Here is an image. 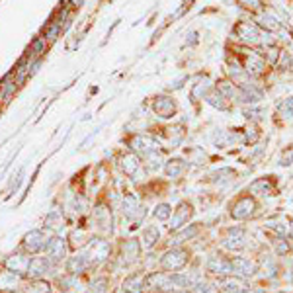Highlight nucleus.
I'll use <instances>...</instances> for the list:
<instances>
[{
  "label": "nucleus",
  "mask_w": 293,
  "mask_h": 293,
  "mask_svg": "<svg viewBox=\"0 0 293 293\" xmlns=\"http://www.w3.org/2000/svg\"><path fill=\"white\" fill-rule=\"evenodd\" d=\"M29 262H31V260H29L27 256H23V254H14V256H10V258L6 260V266L10 268V272L22 274V272H27Z\"/></svg>",
  "instance_id": "nucleus-13"
},
{
  "label": "nucleus",
  "mask_w": 293,
  "mask_h": 293,
  "mask_svg": "<svg viewBox=\"0 0 293 293\" xmlns=\"http://www.w3.org/2000/svg\"><path fill=\"white\" fill-rule=\"evenodd\" d=\"M192 213H194V209H192V205L186 202H182L178 207H176V211H174V217H172V225H170V229H180V227H184L186 223H188V219L192 217Z\"/></svg>",
  "instance_id": "nucleus-11"
},
{
  "label": "nucleus",
  "mask_w": 293,
  "mask_h": 293,
  "mask_svg": "<svg viewBox=\"0 0 293 293\" xmlns=\"http://www.w3.org/2000/svg\"><path fill=\"white\" fill-rule=\"evenodd\" d=\"M184 170H186V162L180 160V158H172V160H168L166 166H164V172H166L168 178H178Z\"/></svg>",
  "instance_id": "nucleus-23"
},
{
  "label": "nucleus",
  "mask_w": 293,
  "mask_h": 293,
  "mask_svg": "<svg viewBox=\"0 0 293 293\" xmlns=\"http://www.w3.org/2000/svg\"><path fill=\"white\" fill-rule=\"evenodd\" d=\"M108 290H110V282L106 278H98L90 284L86 293H108Z\"/></svg>",
  "instance_id": "nucleus-29"
},
{
  "label": "nucleus",
  "mask_w": 293,
  "mask_h": 293,
  "mask_svg": "<svg viewBox=\"0 0 293 293\" xmlns=\"http://www.w3.org/2000/svg\"><path fill=\"white\" fill-rule=\"evenodd\" d=\"M186 262H188V252L182 250V248H174V250L166 252V254L162 256V260H160L162 268H164V270H170V272L184 268Z\"/></svg>",
  "instance_id": "nucleus-1"
},
{
  "label": "nucleus",
  "mask_w": 293,
  "mask_h": 293,
  "mask_svg": "<svg viewBox=\"0 0 293 293\" xmlns=\"http://www.w3.org/2000/svg\"><path fill=\"white\" fill-rule=\"evenodd\" d=\"M192 293H209L211 292V286L207 284V282H198V284H194L192 286Z\"/></svg>",
  "instance_id": "nucleus-38"
},
{
  "label": "nucleus",
  "mask_w": 293,
  "mask_h": 293,
  "mask_svg": "<svg viewBox=\"0 0 293 293\" xmlns=\"http://www.w3.org/2000/svg\"><path fill=\"white\" fill-rule=\"evenodd\" d=\"M223 247L229 250H243L247 247V235L241 227H235V229H229L225 241H223Z\"/></svg>",
  "instance_id": "nucleus-5"
},
{
  "label": "nucleus",
  "mask_w": 293,
  "mask_h": 293,
  "mask_svg": "<svg viewBox=\"0 0 293 293\" xmlns=\"http://www.w3.org/2000/svg\"><path fill=\"white\" fill-rule=\"evenodd\" d=\"M196 235H198V227H192L190 231H188V229H184L182 233H178V235H176V239H174L172 243L176 245V243H184V241H190V239H192V237H196Z\"/></svg>",
  "instance_id": "nucleus-34"
},
{
  "label": "nucleus",
  "mask_w": 293,
  "mask_h": 293,
  "mask_svg": "<svg viewBox=\"0 0 293 293\" xmlns=\"http://www.w3.org/2000/svg\"><path fill=\"white\" fill-rule=\"evenodd\" d=\"M207 90H209V78L205 76L203 80H200L194 88H192V100L196 102V100H200V98H203L205 94H207Z\"/></svg>",
  "instance_id": "nucleus-27"
},
{
  "label": "nucleus",
  "mask_w": 293,
  "mask_h": 293,
  "mask_svg": "<svg viewBox=\"0 0 293 293\" xmlns=\"http://www.w3.org/2000/svg\"><path fill=\"white\" fill-rule=\"evenodd\" d=\"M170 213H172V209L166 203H160V205H157V209H155V217H157L158 221H166L170 217Z\"/></svg>",
  "instance_id": "nucleus-33"
},
{
  "label": "nucleus",
  "mask_w": 293,
  "mask_h": 293,
  "mask_svg": "<svg viewBox=\"0 0 293 293\" xmlns=\"http://www.w3.org/2000/svg\"><path fill=\"white\" fill-rule=\"evenodd\" d=\"M252 194H258V196H272L274 194V184L270 178H258L250 184L248 188Z\"/></svg>",
  "instance_id": "nucleus-16"
},
{
  "label": "nucleus",
  "mask_w": 293,
  "mask_h": 293,
  "mask_svg": "<svg viewBox=\"0 0 293 293\" xmlns=\"http://www.w3.org/2000/svg\"><path fill=\"white\" fill-rule=\"evenodd\" d=\"M245 67H247V72H250V74H260L266 67V63H264V59L260 55L250 53V55L245 57Z\"/></svg>",
  "instance_id": "nucleus-18"
},
{
  "label": "nucleus",
  "mask_w": 293,
  "mask_h": 293,
  "mask_svg": "<svg viewBox=\"0 0 293 293\" xmlns=\"http://www.w3.org/2000/svg\"><path fill=\"white\" fill-rule=\"evenodd\" d=\"M260 23H262L264 27L272 29V31L280 29V23H278V20H276V18H272L270 14H262V16H260Z\"/></svg>",
  "instance_id": "nucleus-35"
},
{
  "label": "nucleus",
  "mask_w": 293,
  "mask_h": 293,
  "mask_svg": "<svg viewBox=\"0 0 293 293\" xmlns=\"http://www.w3.org/2000/svg\"><path fill=\"white\" fill-rule=\"evenodd\" d=\"M108 254H110V245L106 241L100 239L92 241V262H102L108 258Z\"/></svg>",
  "instance_id": "nucleus-14"
},
{
  "label": "nucleus",
  "mask_w": 293,
  "mask_h": 293,
  "mask_svg": "<svg viewBox=\"0 0 293 293\" xmlns=\"http://www.w3.org/2000/svg\"><path fill=\"white\" fill-rule=\"evenodd\" d=\"M123 215L133 219V221H139L145 217V209L139 205V200H137L135 194H125L123 198Z\"/></svg>",
  "instance_id": "nucleus-4"
},
{
  "label": "nucleus",
  "mask_w": 293,
  "mask_h": 293,
  "mask_svg": "<svg viewBox=\"0 0 293 293\" xmlns=\"http://www.w3.org/2000/svg\"><path fill=\"white\" fill-rule=\"evenodd\" d=\"M207 270L213 272V274H229L231 272V262L225 260V258H221V256H211L209 258V262H207Z\"/></svg>",
  "instance_id": "nucleus-19"
},
{
  "label": "nucleus",
  "mask_w": 293,
  "mask_h": 293,
  "mask_svg": "<svg viewBox=\"0 0 293 293\" xmlns=\"http://www.w3.org/2000/svg\"><path fill=\"white\" fill-rule=\"evenodd\" d=\"M153 110L160 117H172L174 112H176V102L172 98H168V96H158L153 102Z\"/></svg>",
  "instance_id": "nucleus-8"
},
{
  "label": "nucleus",
  "mask_w": 293,
  "mask_h": 293,
  "mask_svg": "<svg viewBox=\"0 0 293 293\" xmlns=\"http://www.w3.org/2000/svg\"><path fill=\"white\" fill-rule=\"evenodd\" d=\"M78 282H76V278L74 276H65L63 280H59V286H61V290H70V288H74Z\"/></svg>",
  "instance_id": "nucleus-37"
},
{
  "label": "nucleus",
  "mask_w": 293,
  "mask_h": 293,
  "mask_svg": "<svg viewBox=\"0 0 293 293\" xmlns=\"http://www.w3.org/2000/svg\"><path fill=\"white\" fill-rule=\"evenodd\" d=\"M276 248H278V252H280V254H288V252H290V247H288L284 241H282V243H278V247Z\"/></svg>",
  "instance_id": "nucleus-41"
},
{
  "label": "nucleus",
  "mask_w": 293,
  "mask_h": 293,
  "mask_svg": "<svg viewBox=\"0 0 293 293\" xmlns=\"http://www.w3.org/2000/svg\"><path fill=\"white\" fill-rule=\"evenodd\" d=\"M45 243L47 241L41 231H31V233H27L25 239H23V248H25L27 252L35 254V252H39L41 248H45Z\"/></svg>",
  "instance_id": "nucleus-9"
},
{
  "label": "nucleus",
  "mask_w": 293,
  "mask_h": 293,
  "mask_svg": "<svg viewBox=\"0 0 293 293\" xmlns=\"http://www.w3.org/2000/svg\"><path fill=\"white\" fill-rule=\"evenodd\" d=\"M231 272H235L239 276H252L254 274V264L247 258L237 256V258L231 260Z\"/></svg>",
  "instance_id": "nucleus-12"
},
{
  "label": "nucleus",
  "mask_w": 293,
  "mask_h": 293,
  "mask_svg": "<svg viewBox=\"0 0 293 293\" xmlns=\"http://www.w3.org/2000/svg\"><path fill=\"white\" fill-rule=\"evenodd\" d=\"M29 293H49V286H45L43 282H37V284L29 290Z\"/></svg>",
  "instance_id": "nucleus-39"
},
{
  "label": "nucleus",
  "mask_w": 293,
  "mask_h": 293,
  "mask_svg": "<svg viewBox=\"0 0 293 293\" xmlns=\"http://www.w3.org/2000/svg\"><path fill=\"white\" fill-rule=\"evenodd\" d=\"M94 221H96L98 227L108 229V225L112 227V215H110V211L106 207H98V209H94Z\"/></svg>",
  "instance_id": "nucleus-24"
},
{
  "label": "nucleus",
  "mask_w": 293,
  "mask_h": 293,
  "mask_svg": "<svg viewBox=\"0 0 293 293\" xmlns=\"http://www.w3.org/2000/svg\"><path fill=\"white\" fill-rule=\"evenodd\" d=\"M235 33H237V37H239L243 43L254 45V43L260 41V31H258V27L250 22H241L235 27Z\"/></svg>",
  "instance_id": "nucleus-2"
},
{
  "label": "nucleus",
  "mask_w": 293,
  "mask_h": 293,
  "mask_svg": "<svg viewBox=\"0 0 293 293\" xmlns=\"http://www.w3.org/2000/svg\"><path fill=\"white\" fill-rule=\"evenodd\" d=\"M145 286L147 288H151V290H155V292H170L172 290V282H170V278L168 276H164V274H151L147 280H145Z\"/></svg>",
  "instance_id": "nucleus-10"
},
{
  "label": "nucleus",
  "mask_w": 293,
  "mask_h": 293,
  "mask_svg": "<svg viewBox=\"0 0 293 293\" xmlns=\"http://www.w3.org/2000/svg\"><path fill=\"white\" fill-rule=\"evenodd\" d=\"M139 252H141V247H139V243H137L135 239L127 241V243L123 245V262H125V264L135 262L137 256H139Z\"/></svg>",
  "instance_id": "nucleus-21"
},
{
  "label": "nucleus",
  "mask_w": 293,
  "mask_h": 293,
  "mask_svg": "<svg viewBox=\"0 0 293 293\" xmlns=\"http://www.w3.org/2000/svg\"><path fill=\"white\" fill-rule=\"evenodd\" d=\"M157 241H158V229L155 225L147 227V229L143 231V247L151 248Z\"/></svg>",
  "instance_id": "nucleus-26"
},
{
  "label": "nucleus",
  "mask_w": 293,
  "mask_h": 293,
  "mask_svg": "<svg viewBox=\"0 0 293 293\" xmlns=\"http://www.w3.org/2000/svg\"><path fill=\"white\" fill-rule=\"evenodd\" d=\"M254 211H256V202L252 200V198H241L239 202L233 205V209H231V215L235 217V219H239V221H243V219H248V217H252L254 215Z\"/></svg>",
  "instance_id": "nucleus-3"
},
{
  "label": "nucleus",
  "mask_w": 293,
  "mask_h": 293,
  "mask_svg": "<svg viewBox=\"0 0 293 293\" xmlns=\"http://www.w3.org/2000/svg\"><path fill=\"white\" fill-rule=\"evenodd\" d=\"M131 149L139 153L141 157H147L149 153L153 151H158V143L153 139V137H147V135H139L131 141Z\"/></svg>",
  "instance_id": "nucleus-7"
},
{
  "label": "nucleus",
  "mask_w": 293,
  "mask_h": 293,
  "mask_svg": "<svg viewBox=\"0 0 293 293\" xmlns=\"http://www.w3.org/2000/svg\"><path fill=\"white\" fill-rule=\"evenodd\" d=\"M45 47H47V41H45V37H37L33 43H31V59L33 57H39V55H43V51H45Z\"/></svg>",
  "instance_id": "nucleus-31"
},
{
  "label": "nucleus",
  "mask_w": 293,
  "mask_h": 293,
  "mask_svg": "<svg viewBox=\"0 0 293 293\" xmlns=\"http://www.w3.org/2000/svg\"><path fill=\"white\" fill-rule=\"evenodd\" d=\"M241 4H245L247 8H254V10H258L260 6H262V2L260 0H239Z\"/></svg>",
  "instance_id": "nucleus-40"
},
{
  "label": "nucleus",
  "mask_w": 293,
  "mask_h": 293,
  "mask_svg": "<svg viewBox=\"0 0 293 293\" xmlns=\"http://www.w3.org/2000/svg\"><path fill=\"white\" fill-rule=\"evenodd\" d=\"M252 293H266V292H262V290H254Z\"/></svg>",
  "instance_id": "nucleus-42"
},
{
  "label": "nucleus",
  "mask_w": 293,
  "mask_h": 293,
  "mask_svg": "<svg viewBox=\"0 0 293 293\" xmlns=\"http://www.w3.org/2000/svg\"><path fill=\"white\" fill-rule=\"evenodd\" d=\"M65 252H67V247H65V241L59 239V237H53L51 241L45 243V254L51 262H59L65 258Z\"/></svg>",
  "instance_id": "nucleus-6"
},
{
  "label": "nucleus",
  "mask_w": 293,
  "mask_h": 293,
  "mask_svg": "<svg viewBox=\"0 0 293 293\" xmlns=\"http://www.w3.org/2000/svg\"><path fill=\"white\" fill-rule=\"evenodd\" d=\"M51 268V260L49 258H33L31 262H29V276L31 278H41L43 274H47V270Z\"/></svg>",
  "instance_id": "nucleus-15"
},
{
  "label": "nucleus",
  "mask_w": 293,
  "mask_h": 293,
  "mask_svg": "<svg viewBox=\"0 0 293 293\" xmlns=\"http://www.w3.org/2000/svg\"><path fill=\"white\" fill-rule=\"evenodd\" d=\"M280 112L284 113L286 117H293V96L292 98H288V100L280 106Z\"/></svg>",
  "instance_id": "nucleus-36"
},
{
  "label": "nucleus",
  "mask_w": 293,
  "mask_h": 293,
  "mask_svg": "<svg viewBox=\"0 0 293 293\" xmlns=\"http://www.w3.org/2000/svg\"><path fill=\"white\" fill-rule=\"evenodd\" d=\"M217 92H219V94H223V96H227V98H235L239 90H237V88H235V84H231V82H219Z\"/></svg>",
  "instance_id": "nucleus-32"
},
{
  "label": "nucleus",
  "mask_w": 293,
  "mask_h": 293,
  "mask_svg": "<svg viewBox=\"0 0 293 293\" xmlns=\"http://www.w3.org/2000/svg\"><path fill=\"white\" fill-rule=\"evenodd\" d=\"M223 292L225 293H245L247 292V286L239 280H227L223 284Z\"/></svg>",
  "instance_id": "nucleus-28"
},
{
  "label": "nucleus",
  "mask_w": 293,
  "mask_h": 293,
  "mask_svg": "<svg viewBox=\"0 0 293 293\" xmlns=\"http://www.w3.org/2000/svg\"><path fill=\"white\" fill-rule=\"evenodd\" d=\"M88 266H90V260H88V256H84V254H76V256H72V258L68 260V272H70L72 276L86 272Z\"/></svg>",
  "instance_id": "nucleus-17"
},
{
  "label": "nucleus",
  "mask_w": 293,
  "mask_h": 293,
  "mask_svg": "<svg viewBox=\"0 0 293 293\" xmlns=\"http://www.w3.org/2000/svg\"><path fill=\"white\" fill-rule=\"evenodd\" d=\"M139 166H141V160H139L137 155H125V157H123V170H125V174L135 176Z\"/></svg>",
  "instance_id": "nucleus-25"
},
{
  "label": "nucleus",
  "mask_w": 293,
  "mask_h": 293,
  "mask_svg": "<svg viewBox=\"0 0 293 293\" xmlns=\"http://www.w3.org/2000/svg\"><path fill=\"white\" fill-rule=\"evenodd\" d=\"M18 282H20V278H18L16 272H2L0 274V290H4V292L16 290Z\"/></svg>",
  "instance_id": "nucleus-22"
},
{
  "label": "nucleus",
  "mask_w": 293,
  "mask_h": 293,
  "mask_svg": "<svg viewBox=\"0 0 293 293\" xmlns=\"http://www.w3.org/2000/svg\"><path fill=\"white\" fill-rule=\"evenodd\" d=\"M207 102L213 106V108H219V110H227V104H225V96L219 94V92H213L207 96Z\"/></svg>",
  "instance_id": "nucleus-30"
},
{
  "label": "nucleus",
  "mask_w": 293,
  "mask_h": 293,
  "mask_svg": "<svg viewBox=\"0 0 293 293\" xmlns=\"http://www.w3.org/2000/svg\"><path fill=\"white\" fill-rule=\"evenodd\" d=\"M143 286L145 280L139 274H133L123 282V293H143Z\"/></svg>",
  "instance_id": "nucleus-20"
}]
</instances>
